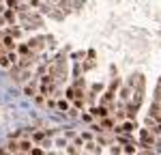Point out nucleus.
Here are the masks:
<instances>
[{"label":"nucleus","mask_w":161,"mask_h":155,"mask_svg":"<svg viewBox=\"0 0 161 155\" xmlns=\"http://www.w3.org/2000/svg\"><path fill=\"white\" fill-rule=\"evenodd\" d=\"M140 138H142V144H144V146H150V144H153V136L148 134V129H142Z\"/></svg>","instance_id":"nucleus-1"},{"label":"nucleus","mask_w":161,"mask_h":155,"mask_svg":"<svg viewBox=\"0 0 161 155\" xmlns=\"http://www.w3.org/2000/svg\"><path fill=\"white\" fill-rule=\"evenodd\" d=\"M2 43H5V47H7L9 52H13V50H15V41H13V37H11V35H7V37L2 39Z\"/></svg>","instance_id":"nucleus-2"},{"label":"nucleus","mask_w":161,"mask_h":155,"mask_svg":"<svg viewBox=\"0 0 161 155\" xmlns=\"http://www.w3.org/2000/svg\"><path fill=\"white\" fill-rule=\"evenodd\" d=\"M90 112H93V116H101V119H103V116L107 114V110H105L103 106H99V108H93V110H90Z\"/></svg>","instance_id":"nucleus-3"},{"label":"nucleus","mask_w":161,"mask_h":155,"mask_svg":"<svg viewBox=\"0 0 161 155\" xmlns=\"http://www.w3.org/2000/svg\"><path fill=\"white\" fill-rule=\"evenodd\" d=\"M19 151H24V153L32 151V142H28V140H24V142H19Z\"/></svg>","instance_id":"nucleus-4"},{"label":"nucleus","mask_w":161,"mask_h":155,"mask_svg":"<svg viewBox=\"0 0 161 155\" xmlns=\"http://www.w3.org/2000/svg\"><path fill=\"white\" fill-rule=\"evenodd\" d=\"M133 129H135V123H125L118 132H133Z\"/></svg>","instance_id":"nucleus-5"},{"label":"nucleus","mask_w":161,"mask_h":155,"mask_svg":"<svg viewBox=\"0 0 161 155\" xmlns=\"http://www.w3.org/2000/svg\"><path fill=\"white\" fill-rule=\"evenodd\" d=\"M5 17H7L9 22H15V13H13L11 9H7V11H5Z\"/></svg>","instance_id":"nucleus-6"},{"label":"nucleus","mask_w":161,"mask_h":155,"mask_svg":"<svg viewBox=\"0 0 161 155\" xmlns=\"http://www.w3.org/2000/svg\"><path fill=\"white\" fill-rule=\"evenodd\" d=\"M0 65H2V67H11V60H9V56H0Z\"/></svg>","instance_id":"nucleus-7"},{"label":"nucleus","mask_w":161,"mask_h":155,"mask_svg":"<svg viewBox=\"0 0 161 155\" xmlns=\"http://www.w3.org/2000/svg\"><path fill=\"white\" fill-rule=\"evenodd\" d=\"M58 108H60V110H64V112H69V103L62 99V101H58Z\"/></svg>","instance_id":"nucleus-8"},{"label":"nucleus","mask_w":161,"mask_h":155,"mask_svg":"<svg viewBox=\"0 0 161 155\" xmlns=\"http://www.w3.org/2000/svg\"><path fill=\"white\" fill-rule=\"evenodd\" d=\"M7 56H9V60H11V65H15V63H17V54H15V52H9V54H7Z\"/></svg>","instance_id":"nucleus-9"},{"label":"nucleus","mask_w":161,"mask_h":155,"mask_svg":"<svg viewBox=\"0 0 161 155\" xmlns=\"http://www.w3.org/2000/svg\"><path fill=\"white\" fill-rule=\"evenodd\" d=\"M34 91H37L34 84H28V86H26V95H32V97H34Z\"/></svg>","instance_id":"nucleus-10"},{"label":"nucleus","mask_w":161,"mask_h":155,"mask_svg":"<svg viewBox=\"0 0 161 155\" xmlns=\"http://www.w3.org/2000/svg\"><path fill=\"white\" fill-rule=\"evenodd\" d=\"M17 149H19V144H17V142H11V144H9V151H11V153H15Z\"/></svg>","instance_id":"nucleus-11"},{"label":"nucleus","mask_w":161,"mask_h":155,"mask_svg":"<svg viewBox=\"0 0 161 155\" xmlns=\"http://www.w3.org/2000/svg\"><path fill=\"white\" fill-rule=\"evenodd\" d=\"M19 52H21V54H28L30 47H28V45H19Z\"/></svg>","instance_id":"nucleus-12"},{"label":"nucleus","mask_w":161,"mask_h":155,"mask_svg":"<svg viewBox=\"0 0 161 155\" xmlns=\"http://www.w3.org/2000/svg\"><path fill=\"white\" fill-rule=\"evenodd\" d=\"M7 5H9L11 9H17V2H15V0H7Z\"/></svg>","instance_id":"nucleus-13"},{"label":"nucleus","mask_w":161,"mask_h":155,"mask_svg":"<svg viewBox=\"0 0 161 155\" xmlns=\"http://www.w3.org/2000/svg\"><path fill=\"white\" fill-rule=\"evenodd\" d=\"M30 155H43V151H41V149H32Z\"/></svg>","instance_id":"nucleus-14"},{"label":"nucleus","mask_w":161,"mask_h":155,"mask_svg":"<svg viewBox=\"0 0 161 155\" xmlns=\"http://www.w3.org/2000/svg\"><path fill=\"white\" fill-rule=\"evenodd\" d=\"M0 155H5V149H0Z\"/></svg>","instance_id":"nucleus-15"}]
</instances>
